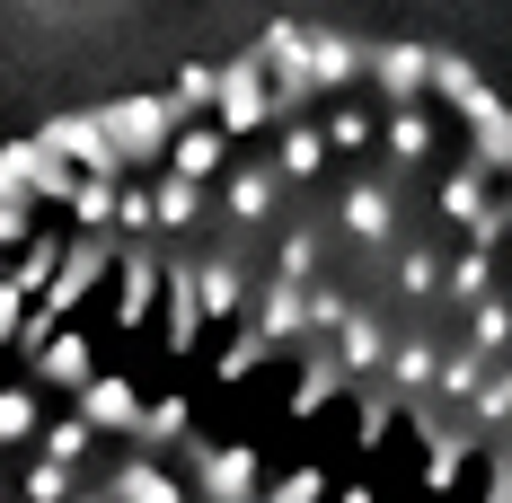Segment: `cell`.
I'll return each instance as SVG.
<instances>
[{
	"label": "cell",
	"instance_id": "obj_1",
	"mask_svg": "<svg viewBox=\"0 0 512 503\" xmlns=\"http://www.w3.org/2000/svg\"><path fill=\"white\" fill-rule=\"evenodd\" d=\"M0 503H512V98L265 9L0 142Z\"/></svg>",
	"mask_w": 512,
	"mask_h": 503
}]
</instances>
